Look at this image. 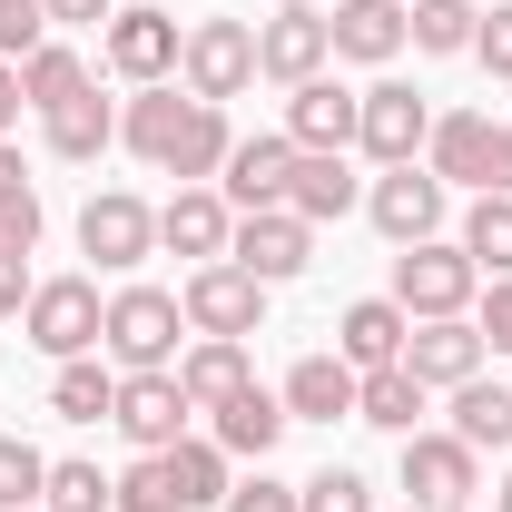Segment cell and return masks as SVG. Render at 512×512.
Wrapping results in <instances>:
<instances>
[{
	"label": "cell",
	"mask_w": 512,
	"mask_h": 512,
	"mask_svg": "<svg viewBox=\"0 0 512 512\" xmlns=\"http://www.w3.org/2000/svg\"><path fill=\"white\" fill-rule=\"evenodd\" d=\"M119 148L138 158V168L178 178V188H207V178L227 168L237 138H227V109H217V99H197V89H178V79H158V89H128Z\"/></svg>",
	"instance_id": "1"
},
{
	"label": "cell",
	"mask_w": 512,
	"mask_h": 512,
	"mask_svg": "<svg viewBox=\"0 0 512 512\" xmlns=\"http://www.w3.org/2000/svg\"><path fill=\"white\" fill-rule=\"evenodd\" d=\"M424 168L444 188H473V197H512V128L493 109H444L434 138H424Z\"/></svg>",
	"instance_id": "2"
},
{
	"label": "cell",
	"mask_w": 512,
	"mask_h": 512,
	"mask_svg": "<svg viewBox=\"0 0 512 512\" xmlns=\"http://www.w3.org/2000/svg\"><path fill=\"white\" fill-rule=\"evenodd\" d=\"M178 335H188V306L168 286H119L109 296V325H99V355L119 375H168L178 365Z\"/></svg>",
	"instance_id": "3"
},
{
	"label": "cell",
	"mask_w": 512,
	"mask_h": 512,
	"mask_svg": "<svg viewBox=\"0 0 512 512\" xmlns=\"http://www.w3.org/2000/svg\"><path fill=\"white\" fill-rule=\"evenodd\" d=\"M99 325H109V296H99V276H40L30 286V306H20V335L69 365V355H99Z\"/></svg>",
	"instance_id": "4"
},
{
	"label": "cell",
	"mask_w": 512,
	"mask_h": 512,
	"mask_svg": "<svg viewBox=\"0 0 512 512\" xmlns=\"http://www.w3.org/2000/svg\"><path fill=\"white\" fill-rule=\"evenodd\" d=\"M473 296H483V266L453 247V237H424V247L394 256V306H404L414 325H434V316H473Z\"/></svg>",
	"instance_id": "5"
},
{
	"label": "cell",
	"mask_w": 512,
	"mask_h": 512,
	"mask_svg": "<svg viewBox=\"0 0 512 512\" xmlns=\"http://www.w3.org/2000/svg\"><path fill=\"white\" fill-rule=\"evenodd\" d=\"M178 50H188V30H178L158 0H128V10H109V30H99V69L128 79V89L178 79Z\"/></svg>",
	"instance_id": "6"
},
{
	"label": "cell",
	"mask_w": 512,
	"mask_h": 512,
	"mask_svg": "<svg viewBox=\"0 0 512 512\" xmlns=\"http://www.w3.org/2000/svg\"><path fill=\"white\" fill-rule=\"evenodd\" d=\"M256 79V30L237 20V10H207V20H188V50H178V89H197V99H237Z\"/></svg>",
	"instance_id": "7"
},
{
	"label": "cell",
	"mask_w": 512,
	"mask_h": 512,
	"mask_svg": "<svg viewBox=\"0 0 512 512\" xmlns=\"http://www.w3.org/2000/svg\"><path fill=\"white\" fill-rule=\"evenodd\" d=\"M266 296H276V286H256L237 256H217V266H188V286H178V306H188V335H237V345L266 325Z\"/></svg>",
	"instance_id": "8"
},
{
	"label": "cell",
	"mask_w": 512,
	"mask_h": 512,
	"mask_svg": "<svg viewBox=\"0 0 512 512\" xmlns=\"http://www.w3.org/2000/svg\"><path fill=\"white\" fill-rule=\"evenodd\" d=\"M444 178L424 168V158H404V168H384L375 188H365V217H375V237L394 247H424V237H444Z\"/></svg>",
	"instance_id": "9"
},
{
	"label": "cell",
	"mask_w": 512,
	"mask_h": 512,
	"mask_svg": "<svg viewBox=\"0 0 512 512\" xmlns=\"http://www.w3.org/2000/svg\"><path fill=\"white\" fill-rule=\"evenodd\" d=\"M79 256H99L109 276L148 266V256H158V207L128 197V188H99L89 207H79Z\"/></svg>",
	"instance_id": "10"
},
{
	"label": "cell",
	"mask_w": 512,
	"mask_h": 512,
	"mask_svg": "<svg viewBox=\"0 0 512 512\" xmlns=\"http://www.w3.org/2000/svg\"><path fill=\"white\" fill-rule=\"evenodd\" d=\"M404 493H414V512H444V503H473L483 493V453L463 444V434H404Z\"/></svg>",
	"instance_id": "11"
},
{
	"label": "cell",
	"mask_w": 512,
	"mask_h": 512,
	"mask_svg": "<svg viewBox=\"0 0 512 512\" xmlns=\"http://www.w3.org/2000/svg\"><path fill=\"white\" fill-rule=\"evenodd\" d=\"M227 256L247 266L256 286H286V276H306V266H316V227H306L296 207H256V217H237Z\"/></svg>",
	"instance_id": "12"
},
{
	"label": "cell",
	"mask_w": 512,
	"mask_h": 512,
	"mask_svg": "<svg viewBox=\"0 0 512 512\" xmlns=\"http://www.w3.org/2000/svg\"><path fill=\"white\" fill-rule=\"evenodd\" d=\"M424 138H434V109H424V89H404V79H375V89H365V119H355V148H365L375 168H404V158H424Z\"/></svg>",
	"instance_id": "13"
},
{
	"label": "cell",
	"mask_w": 512,
	"mask_h": 512,
	"mask_svg": "<svg viewBox=\"0 0 512 512\" xmlns=\"http://www.w3.org/2000/svg\"><path fill=\"white\" fill-rule=\"evenodd\" d=\"M325 60H335L325 10H276V20H256V79L306 89V79H325Z\"/></svg>",
	"instance_id": "14"
},
{
	"label": "cell",
	"mask_w": 512,
	"mask_h": 512,
	"mask_svg": "<svg viewBox=\"0 0 512 512\" xmlns=\"http://www.w3.org/2000/svg\"><path fill=\"white\" fill-rule=\"evenodd\" d=\"M355 119H365V89H345V79L286 89V138H296L306 158H345V148H355Z\"/></svg>",
	"instance_id": "15"
},
{
	"label": "cell",
	"mask_w": 512,
	"mask_h": 512,
	"mask_svg": "<svg viewBox=\"0 0 512 512\" xmlns=\"http://www.w3.org/2000/svg\"><path fill=\"white\" fill-rule=\"evenodd\" d=\"M286 178H296V138L286 128H266V138H237L227 148V168H217V197L256 217V207H286Z\"/></svg>",
	"instance_id": "16"
},
{
	"label": "cell",
	"mask_w": 512,
	"mask_h": 512,
	"mask_svg": "<svg viewBox=\"0 0 512 512\" xmlns=\"http://www.w3.org/2000/svg\"><path fill=\"white\" fill-rule=\"evenodd\" d=\"M188 414L197 404L178 394V365H168V375H119V404H109V424H119L138 453H168L188 434Z\"/></svg>",
	"instance_id": "17"
},
{
	"label": "cell",
	"mask_w": 512,
	"mask_h": 512,
	"mask_svg": "<svg viewBox=\"0 0 512 512\" xmlns=\"http://www.w3.org/2000/svg\"><path fill=\"white\" fill-rule=\"evenodd\" d=\"M394 365H404V375L414 384H473L483 375V325L473 316H434V325H414V335H404V355H394Z\"/></svg>",
	"instance_id": "18"
},
{
	"label": "cell",
	"mask_w": 512,
	"mask_h": 512,
	"mask_svg": "<svg viewBox=\"0 0 512 512\" xmlns=\"http://www.w3.org/2000/svg\"><path fill=\"white\" fill-rule=\"evenodd\" d=\"M355 384L365 375H355L345 355H296L276 404H286V424H355Z\"/></svg>",
	"instance_id": "19"
},
{
	"label": "cell",
	"mask_w": 512,
	"mask_h": 512,
	"mask_svg": "<svg viewBox=\"0 0 512 512\" xmlns=\"http://www.w3.org/2000/svg\"><path fill=\"white\" fill-rule=\"evenodd\" d=\"M227 237H237V207H227L217 188H178L168 207H158V247H168V256L217 266V256H227Z\"/></svg>",
	"instance_id": "20"
},
{
	"label": "cell",
	"mask_w": 512,
	"mask_h": 512,
	"mask_svg": "<svg viewBox=\"0 0 512 512\" xmlns=\"http://www.w3.org/2000/svg\"><path fill=\"white\" fill-rule=\"evenodd\" d=\"M325 40H335V60L384 69L404 50V0H335V10H325Z\"/></svg>",
	"instance_id": "21"
},
{
	"label": "cell",
	"mask_w": 512,
	"mask_h": 512,
	"mask_svg": "<svg viewBox=\"0 0 512 512\" xmlns=\"http://www.w3.org/2000/svg\"><path fill=\"white\" fill-rule=\"evenodd\" d=\"M247 345L237 335H197V345H178V394H188L197 414H217L227 394H247Z\"/></svg>",
	"instance_id": "22"
},
{
	"label": "cell",
	"mask_w": 512,
	"mask_h": 512,
	"mask_svg": "<svg viewBox=\"0 0 512 512\" xmlns=\"http://www.w3.org/2000/svg\"><path fill=\"white\" fill-rule=\"evenodd\" d=\"M404 335H414V316H404L394 296H365V306H345V316H335V355H345L355 375H375V365L404 355Z\"/></svg>",
	"instance_id": "23"
},
{
	"label": "cell",
	"mask_w": 512,
	"mask_h": 512,
	"mask_svg": "<svg viewBox=\"0 0 512 512\" xmlns=\"http://www.w3.org/2000/svg\"><path fill=\"white\" fill-rule=\"evenodd\" d=\"M217 444H227V463H266V453L286 444V404H276L266 384L227 394V404H217Z\"/></svg>",
	"instance_id": "24"
},
{
	"label": "cell",
	"mask_w": 512,
	"mask_h": 512,
	"mask_svg": "<svg viewBox=\"0 0 512 512\" xmlns=\"http://www.w3.org/2000/svg\"><path fill=\"white\" fill-rule=\"evenodd\" d=\"M286 207H296L306 227H335V217H355V207H365V188H355V168H345V158H306V148H296Z\"/></svg>",
	"instance_id": "25"
},
{
	"label": "cell",
	"mask_w": 512,
	"mask_h": 512,
	"mask_svg": "<svg viewBox=\"0 0 512 512\" xmlns=\"http://www.w3.org/2000/svg\"><path fill=\"white\" fill-rule=\"evenodd\" d=\"M424 394H434V384H414L404 365H375V375L355 384V424H375V434H424Z\"/></svg>",
	"instance_id": "26"
},
{
	"label": "cell",
	"mask_w": 512,
	"mask_h": 512,
	"mask_svg": "<svg viewBox=\"0 0 512 512\" xmlns=\"http://www.w3.org/2000/svg\"><path fill=\"white\" fill-rule=\"evenodd\" d=\"M109 404H119V365L109 355H69L50 375V414L60 424H109Z\"/></svg>",
	"instance_id": "27"
},
{
	"label": "cell",
	"mask_w": 512,
	"mask_h": 512,
	"mask_svg": "<svg viewBox=\"0 0 512 512\" xmlns=\"http://www.w3.org/2000/svg\"><path fill=\"white\" fill-rule=\"evenodd\" d=\"M40 128H50V158H69V168H89V158H99V148L119 138V109H109L99 89H79V99H60V109H50Z\"/></svg>",
	"instance_id": "28"
},
{
	"label": "cell",
	"mask_w": 512,
	"mask_h": 512,
	"mask_svg": "<svg viewBox=\"0 0 512 512\" xmlns=\"http://www.w3.org/2000/svg\"><path fill=\"white\" fill-rule=\"evenodd\" d=\"M168 483H178L188 512H217L227 503V444H217V434H178V444H168Z\"/></svg>",
	"instance_id": "29"
},
{
	"label": "cell",
	"mask_w": 512,
	"mask_h": 512,
	"mask_svg": "<svg viewBox=\"0 0 512 512\" xmlns=\"http://www.w3.org/2000/svg\"><path fill=\"white\" fill-rule=\"evenodd\" d=\"M453 434L473 453H512V384H453Z\"/></svg>",
	"instance_id": "30"
},
{
	"label": "cell",
	"mask_w": 512,
	"mask_h": 512,
	"mask_svg": "<svg viewBox=\"0 0 512 512\" xmlns=\"http://www.w3.org/2000/svg\"><path fill=\"white\" fill-rule=\"evenodd\" d=\"M79 89H89V60H79L69 40H40V50L20 60V109H40V119H50L60 99H79Z\"/></svg>",
	"instance_id": "31"
},
{
	"label": "cell",
	"mask_w": 512,
	"mask_h": 512,
	"mask_svg": "<svg viewBox=\"0 0 512 512\" xmlns=\"http://www.w3.org/2000/svg\"><path fill=\"white\" fill-rule=\"evenodd\" d=\"M473 20H483V0H404V40H414L424 60L473 50Z\"/></svg>",
	"instance_id": "32"
},
{
	"label": "cell",
	"mask_w": 512,
	"mask_h": 512,
	"mask_svg": "<svg viewBox=\"0 0 512 512\" xmlns=\"http://www.w3.org/2000/svg\"><path fill=\"white\" fill-rule=\"evenodd\" d=\"M453 247L473 256L483 276H512V197H473V207H463V237H453Z\"/></svg>",
	"instance_id": "33"
},
{
	"label": "cell",
	"mask_w": 512,
	"mask_h": 512,
	"mask_svg": "<svg viewBox=\"0 0 512 512\" xmlns=\"http://www.w3.org/2000/svg\"><path fill=\"white\" fill-rule=\"evenodd\" d=\"M109 503H119V512H188L178 483H168V453H138L128 473H109Z\"/></svg>",
	"instance_id": "34"
},
{
	"label": "cell",
	"mask_w": 512,
	"mask_h": 512,
	"mask_svg": "<svg viewBox=\"0 0 512 512\" xmlns=\"http://www.w3.org/2000/svg\"><path fill=\"white\" fill-rule=\"evenodd\" d=\"M50 493V453L20 444V434H0V512H30Z\"/></svg>",
	"instance_id": "35"
},
{
	"label": "cell",
	"mask_w": 512,
	"mask_h": 512,
	"mask_svg": "<svg viewBox=\"0 0 512 512\" xmlns=\"http://www.w3.org/2000/svg\"><path fill=\"white\" fill-rule=\"evenodd\" d=\"M296 512H375V483L355 463H325L316 483H296Z\"/></svg>",
	"instance_id": "36"
},
{
	"label": "cell",
	"mask_w": 512,
	"mask_h": 512,
	"mask_svg": "<svg viewBox=\"0 0 512 512\" xmlns=\"http://www.w3.org/2000/svg\"><path fill=\"white\" fill-rule=\"evenodd\" d=\"M40 512H119V503H109V473H99V463H50Z\"/></svg>",
	"instance_id": "37"
},
{
	"label": "cell",
	"mask_w": 512,
	"mask_h": 512,
	"mask_svg": "<svg viewBox=\"0 0 512 512\" xmlns=\"http://www.w3.org/2000/svg\"><path fill=\"white\" fill-rule=\"evenodd\" d=\"M40 227H50L40 188H0V256H10V266H20V256H40Z\"/></svg>",
	"instance_id": "38"
},
{
	"label": "cell",
	"mask_w": 512,
	"mask_h": 512,
	"mask_svg": "<svg viewBox=\"0 0 512 512\" xmlns=\"http://www.w3.org/2000/svg\"><path fill=\"white\" fill-rule=\"evenodd\" d=\"M50 40V10L40 0H0V60H30Z\"/></svg>",
	"instance_id": "39"
},
{
	"label": "cell",
	"mask_w": 512,
	"mask_h": 512,
	"mask_svg": "<svg viewBox=\"0 0 512 512\" xmlns=\"http://www.w3.org/2000/svg\"><path fill=\"white\" fill-rule=\"evenodd\" d=\"M473 60L493 69V79H512V0H493V10L473 20Z\"/></svg>",
	"instance_id": "40"
},
{
	"label": "cell",
	"mask_w": 512,
	"mask_h": 512,
	"mask_svg": "<svg viewBox=\"0 0 512 512\" xmlns=\"http://www.w3.org/2000/svg\"><path fill=\"white\" fill-rule=\"evenodd\" d=\"M217 512H296V483H276V473L256 463L247 483H227V503H217Z\"/></svg>",
	"instance_id": "41"
},
{
	"label": "cell",
	"mask_w": 512,
	"mask_h": 512,
	"mask_svg": "<svg viewBox=\"0 0 512 512\" xmlns=\"http://www.w3.org/2000/svg\"><path fill=\"white\" fill-rule=\"evenodd\" d=\"M473 325H483V355H512V276H493L473 296Z\"/></svg>",
	"instance_id": "42"
},
{
	"label": "cell",
	"mask_w": 512,
	"mask_h": 512,
	"mask_svg": "<svg viewBox=\"0 0 512 512\" xmlns=\"http://www.w3.org/2000/svg\"><path fill=\"white\" fill-rule=\"evenodd\" d=\"M40 10H50V30H79V20H99V30H109V10H119V0H40Z\"/></svg>",
	"instance_id": "43"
},
{
	"label": "cell",
	"mask_w": 512,
	"mask_h": 512,
	"mask_svg": "<svg viewBox=\"0 0 512 512\" xmlns=\"http://www.w3.org/2000/svg\"><path fill=\"white\" fill-rule=\"evenodd\" d=\"M20 306H30V266H10V256H0V325L20 316Z\"/></svg>",
	"instance_id": "44"
},
{
	"label": "cell",
	"mask_w": 512,
	"mask_h": 512,
	"mask_svg": "<svg viewBox=\"0 0 512 512\" xmlns=\"http://www.w3.org/2000/svg\"><path fill=\"white\" fill-rule=\"evenodd\" d=\"M20 128V60H0V138Z\"/></svg>",
	"instance_id": "45"
},
{
	"label": "cell",
	"mask_w": 512,
	"mask_h": 512,
	"mask_svg": "<svg viewBox=\"0 0 512 512\" xmlns=\"http://www.w3.org/2000/svg\"><path fill=\"white\" fill-rule=\"evenodd\" d=\"M0 188H30V168H20V148L0 138Z\"/></svg>",
	"instance_id": "46"
},
{
	"label": "cell",
	"mask_w": 512,
	"mask_h": 512,
	"mask_svg": "<svg viewBox=\"0 0 512 512\" xmlns=\"http://www.w3.org/2000/svg\"><path fill=\"white\" fill-rule=\"evenodd\" d=\"M493 512H512V473H503V483H493Z\"/></svg>",
	"instance_id": "47"
},
{
	"label": "cell",
	"mask_w": 512,
	"mask_h": 512,
	"mask_svg": "<svg viewBox=\"0 0 512 512\" xmlns=\"http://www.w3.org/2000/svg\"><path fill=\"white\" fill-rule=\"evenodd\" d=\"M276 10H316V0H276Z\"/></svg>",
	"instance_id": "48"
},
{
	"label": "cell",
	"mask_w": 512,
	"mask_h": 512,
	"mask_svg": "<svg viewBox=\"0 0 512 512\" xmlns=\"http://www.w3.org/2000/svg\"><path fill=\"white\" fill-rule=\"evenodd\" d=\"M444 512H473V503H444Z\"/></svg>",
	"instance_id": "49"
},
{
	"label": "cell",
	"mask_w": 512,
	"mask_h": 512,
	"mask_svg": "<svg viewBox=\"0 0 512 512\" xmlns=\"http://www.w3.org/2000/svg\"><path fill=\"white\" fill-rule=\"evenodd\" d=\"M404 512H414V503H404Z\"/></svg>",
	"instance_id": "50"
},
{
	"label": "cell",
	"mask_w": 512,
	"mask_h": 512,
	"mask_svg": "<svg viewBox=\"0 0 512 512\" xmlns=\"http://www.w3.org/2000/svg\"><path fill=\"white\" fill-rule=\"evenodd\" d=\"M30 512H40V503H30Z\"/></svg>",
	"instance_id": "51"
}]
</instances>
